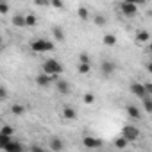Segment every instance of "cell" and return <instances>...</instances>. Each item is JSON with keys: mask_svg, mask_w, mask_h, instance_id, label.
Wrapping results in <instances>:
<instances>
[{"mask_svg": "<svg viewBox=\"0 0 152 152\" xmlns=\"http://www.w3.org/2000/svg\"><path fill=\"white\" fill-rule=\"evenodd\" d=\"M11 23L15 25V27H25V15H15L13 16V20H11Z\"/></svg>", "mask_w": 152, "mask_h": 152, "instance_id": "9a60e30c", "label": "cell"}, {"mask_svg": "<svg viewBox=\"0 0 152 152\" xmlns=\"http://www.w3.org/2000/svg\"><path fill=\"white\" fill-rule=\"evenodd\" d=\"M48 147H50L54 152H59V150H63V148H64V143H63V140H61V138L54 136V138H50V143H48Z\"/></svg>", "mask_w": 152, "mask_h": 152, "instance_id": "8fae6325", "label": "cell"}, {"mask_svg": "<svg viewBox=\"0 0 152 152\" xmlns=\"http://www.w3.org/2000/svg\"><path fill=\"white\" fill-rule=\"evenodd\" d=\"M120 11H122V15H124V16L132 18V16H136V15H138V6H136V4H132V2H122Z\"/></svg>", "mask_w": 152, "mask_h": 152, "instance_id": "5b68a950", "label": "cell"}, {"mask_svg": "<svg viewBox=\"0 0 152 152\" xmlns=\"http://www.w3.org/2000/svg\"><path fill=\"white\" fill-rule=\"evenodd\" d=\"M34 4L36 6H47V4H50V0H34Z\"/></svg>", "mask_w": 152, "mask_h": 152, "instance_id": "d6a6232c", "label": "cell"}, {"mask_svg": "<svg viewBox=\"0 0 152 152\" xmlns=\"http://www.w3.org/2000/svg\"><path fill=\"white\" fill-rule=\"evenodd\" d=\"M7 95H9L7 88H6V86H0V102H2V100H6V99H7Z\"/></svg>", "mask_w": 152, "mask_h": 152, "instance_id": "f1b7e54d", "label": "cell"}, {"mask_svg": "<svg viewBox=\"0 0 152 152\" xmlns=\"http://www.w3.org/2000/svg\"><path fill=\"white\" fill-rule=\"evenodd\" d=\"M36 25H38L36 15H25V27H36Z\"/></svg>", "mask_w": 152, "mask_h": 152, "instance_id": "d6986e66", "label": "cell"}, {"mask_svg": "<svg viewBox=\"0 0 152 152\" xmlns=\"http://www.w3.org/2000/svg\"><path fill=\"white\" fill-rule=\"evenodd\" d=\"M122 136L131 143V141H136V140L141 136V132H140V129L134 127V125H125V127L122 129Z\"/></svg>", "mask_w": 152, "mask_h": 152, "instance_id": "3957f363", "label": "cell"}, {"mask_svg": "<svg viewBox=\"0 0 152 152\" xmlns=\"http://www.w3.org/2000/svg\"><path fill=\"white\" fill-rule=\"evenodd\" d=\"M0 2H6V0H0Z\"/></svg>", "mask_w": 152, "mask_h": 152, "instance_id": "d590c367", "label": "cell"}, {"mask_svg": "<svg viewBox=\"0 0 152 152\" xmlns=\"http://www.w3.org/2000/svg\"><path fill=\"white\" fill-rule=\"evenodd\" d=\"M115 147H116V148H127V147H129V141H127L124 136H122V138H116V140H115Z\"/></svg>", "mask_w": 152, "mask_h": 152, "instance_id": "603a6c76", "label": "cell"}, {"mask_svg": "<svg viewBox=\"0 0 152 152\" xmlns=\"http://www.w3.org/2000/svg\"><path fill=\"white\" fill-rule=\"evenodd\" d=\"M43 72L48 73V75H61V73H63V64H61L57 59L50 57V59H47V61L43 63Z\"/></svg>", "mask_w": 152, "mask_h": 152, "instance_id": "7a4b0ae2", "label": "cell"}, {"mask_svg": "<svg viewBox=\"0 0 152 152\" xmlns=\"http://www.w3.org/2000/svg\"><path fill=\"white\" fill-rule=\"evenodd\" d=\"M100 70H102V73L106 75V77H109V75H113V73H115L116 66H115V63H113V61H102Z\"/></svg>", "mask_w": 152, "mask_h": 152, "instance_id": "9c48e42d", "label": "cell"}, {"mask_svg": "<svg viewBox=\"0 0 152 152\" xmlns=\"http://www.w3.org/2000/svg\"><path fill=\"white\" fill-rule=\"evenodd\" d=\"M54 83H56V88H57V91H59L61 95H68V93H70L72 86H70L68 81H64V79H56Z\"/></svg>", "mask_w": 152, "mask_h": 152, "instance_id": "ba28073f", "label": "cell"}, {"mask_svg": "<svg viewBox=\"0 0 152 152\" xmlns=\"http://www.w3.org/2000/svg\"><path fill=\"white\" fill-rule=\"evenodd\" d=\"M84 104H88V106H90V104H95V95H93L91 91H88V93L84 95Z\"/></svg>", "mask_w": 152, "mask_h": 152, "instance_id": "484cf974", "label": "cell"}, {"mask_svg": "<svg viewBox=\"0 0 152 152\" xmlns=\"http://www.w3.org/2000/svg\"><path fill=\"white\" fill-rule=\"evenodd\" d=\"M79 63H90V57H88L86 52H81L79 54Z\"/></svg>", "mask_w": 152, "mask_h": 152, "instance_id": "4dcf8cb0", "label": "cell"}, {"mask_svg": "<svg viewBox=\"0 0 152 152\" xmlns=\"http://www.w3.org/2000/svg\"><path fill=\"white\" fill-rule=\"evenodd\" d=\"M93 22H95V25H99V27H104V25L107 23V20H106L104 15H95V16H93Z\"/></svg>", "mask_w": 152, "mask_h": 152, "instance_id": "ffe728a7", "label": "cell"}, {"mask_svg": "<svg viewBox=\"0 0 152 152\" xmlns=\"http://www.w3.org/2000/svg\"><path fill=\"white\" fill-rule=\"evenodd\" d=\"M115 43H116V36L115 34H106L104 36V45L106 47H113Z\"/></svg>", "mask_w": 152, "mask_h": 152, "instance_id": "44dd1931", "label": "cell"}, {"mask_svg": "<svg viewBox=\"0 0 152 152\" xmlns=\"http://www.w3.org/2000/svg\"><path fill=\"white\" fill-rule=\"evenodd\" d=\"M52 38H54L56 41H64L66 34H64V31H63L61 27H54V29H52Z\"/></svg>", "mask_w": 152, "mask_h": 152, "instance_id": "5bb4252c", "label": "cell"}, {"mask_svg": "<svg viewBox=\"0 0 152 152\" xmlns=\"http://www.w3.org/2000/svg\"><path fill=\"white\" fill-rule=\"evenodd\" d=\"M145 2H150V0H145Z\"/></svg>", "mask_w": 152, "mask_h": 152, "instance_id": "8d00e7d4", "label": "cell"}, {"mask_svg": "<svg viewBox=\"0 0 152 152\" xmlns=\"http://www.w3.org/2000/svg\"><path fill=\"white\" fill-rule=\"evenodd\" d=\"M13 136H4L2 132H0V148H4L7 143H9V140H11Z\"/></svg>", "mask_w": 152, "mask_h": 152, "instance_id": "4316f807", "label": "cell"}, {"mask_svg": "<svg viewBox=\"0 0 152 152\" xmlns=\"http://www.w3.org/2000/svg\"><path fill=\"white\" fill-rule=\"evenodd\" d=\"M141 100H143V111H145V113H152V97L147 95V97H143Z\"/></svg>", "mask_w": 152, "mask_h": 152, "instance_id": "ac0fdd59", "label": "cell"}, {"mask_svg": "<svg viewBox=\"0 0 152 152\" xmlns=\"http://www.w3.org/2000/svg\"><path fill=\"white\" fill-rule=\"evenodd\" d=\"M125 111H127L129 118H132V120H140V118H141V111L138 109V106H132V104H129V106L125 107Z\"/></svg>", "mask_w": 152, "mask_h": 152, "instance_id": "30bf717a", "label": "cell"}, {"mask_svg": "<svg viewBox=\"0 0 152 152\" xmlns=\"http://www.w3.org/2000/svg\"><path fill=\"white\" fill-rule=\"evenodd\" d=\"M4 150H7V152H22L23 150V145L22 143H18V141H15L13 138L9 140V143L4 147Z\"/></svg>", "mask_w": 152, "mask_h": 152, "instance_id": "7c38bea8", "label": "cell"}, {"mask_svg": "<svg viewBox=\"0 0 152 152\" xmlns=\"http://www.w3.org/2000/svg\"><path fill=\"white\" fill-rule=\"evenodd\" d=\"M56 79H59V75H48V73H39V75H36V84L38 86H41V88H47V86H50Z\"/></svg>", "mask_w": 152, "mask_h": 152, "instance_id": "277c9868", "label": "cell"}, {"mask_svg": "<svg viewBox=\"0 0 152 152\" xmlns=\"http://www.w3.org/2000/svg\"><path fill=\"white\" fill-rule=\"evenodd\" d=\"M63 118H66V120H75V118H77V111H75V107L64 106V107H63Z\"/></svg>", "mask_w": 152, "mask_h": 152, "instance_id": "4fadbf2b", "label": "cell"}, {"mask_svg": "<svg viewBox=\"0 0 152 152\" xmlns=\"http://www.w3.org/2000/svg\"><path fill=\"white\" fill-rule=\"evenodd\" d=\"M50 6L54 9H63V0H50Z\"/></svg>", "mask_w": 152, "mask_h": 152, "instance_id": "f546056e", "label": "cell"}, {"mask_svg": "<svg viewBox=\"0 0 152 152\" xmlns=\"http://www.w3.org/2000/svg\"><path fill=\"white\" fill-rule=\"evenodd\" d=\"M131 93L134 97H138V99H143V97L148 95L147 90H145V84H141V83H132L131 84Z\"/></svg>", "mask_w": 152, "mask_h": 152, "instance_id": "8992f818", "label": "cell"}, {"mask_svg": "<svg viewBox=\"0 0 152 152\" xmlns=\"http://www.w3.org/2000/svg\"><path fill=\"white\" fill-rule=\"evenodd\" d=\"M0 132H2L4 136H13L15 134V129L11 125H2V127H0Z\"/></svg>", "mask_w": 152, "mask_h": 152, "instance_id": "d4e9b609", "label": "cell"}, {"mask_svg": "<svg viewBox=\"0 0 152 152\" xmlns=\"http://www.w3.org/2000/svg\"><path fill=\"white\" fill-rule=\"evenodd\" d=\"M0 48H2V34H0Z\"/></svg>", "mask_w": 152, "mask_h": 152, "instance_id": "e575fe53", "label": "cell"}, {"mask_svg": "<svg viewBox=\"0 0 152 152\" xmlns=\"http://www.w3.org/2000/svg\"><path fill=\"white\" fill-rule=\"evenodd\" d=\"M9 13V2H0V15H7Z\"/></svg>", "mask_w": 152, "mask_h": 152, "instance_id": "83f0119b", "label": "cell"}, {"mask_svg": "<svg viewBox=\"0 0 152 152\" xmlns=\"http://www.w3.org/2000/svg\"><path fill=\"white\" fill-rule=\"evenodd\" d=\"M124 2H132V4H136V6L140 7V6H143V4H145V0H124Z\"/></svg>", "mask_w": 152, "mask_h": 152, "instance_id": "1f68e13d", "label": "cell"}, {"mask_svg": "<svg viewBox=\"0 0 152 152\" xmlns=\"http://www.w3.org/2000/svg\"><path fill=\"white\" fill-rule=\"evenodd\" d=\"M91 70V66H90V63H79L77 64V72L81 73V75H84V73H88Z\"/></svg>", "mask_w": 152, "mask_h": 152, "instance_id": "7402d4cb", "label": "cell"}, {"mask_svg": "<svg viewBox=\"0 0 152 152\" xmlns=\"http://www.w3.org/2000/svg\"><path fill=\"white\" fill-rule=\"evenodd\" d=\"M54 41H48L45 38H36L31 41V50L32 52H38V54H43V52H50L54 50Z\"/></svg>", "mask_w": 152, "mask_h": 152, "instance_id": "6da1fadb", "label": "cell"}, {"mask_svg": "<svg viewBox=\"0 0 152 152\" xmlns=\"http://www.w3.org/2000/svg\"><path fill=\"white\" fill-rule=\"evenodd\" d=\"M83 145H84L86 148H100L104 143H102V140H99V138L86 136V138H83Z\"/></svg>", "mask_w": 152, "mask_h": 152, "instance_id": "52a82bcc", "label": "cell"}, {"mask_svg": "<svg viewBox=\"0 0 152 152\" xmlns=\"http://www.w3.org/2000/svg\"><path fill=\"white\" fill-rule=\"evenodd\" d=\"M148 39H150L148 31H138L136 32V43H147Z\"/></svg>", "mask_w": 152, "mask_h": 152, "instance_id": "2e32d148", "label": "cell"}, {"mask_svg": "<svg viewBox=\"0 0 152 152\" xmlns=\"http://www.w3.org/2000/svg\"><path fill=\"white\" fill-rule=\"evenodd\" d=\"M11 113L15 116H23L25 115V106L23 104H13L11 106Z\"/></svg>", "mask_w": 152, "mask_h": 152, "instance_id": "e0dca14e", "label": "cell"}, {"mask_svg": "<svg viewBox=\"0 0 152 152\" xmlns=\"http://www.w3.org/2000/svg\"><path fill=\"white\" fill-rule=\"evenodd\" d=\"M31 150H38V152H41L43 147H39V145H31Z\"/></svg>", "mask_w": 152, "mask_h": 152, "instance_id": "836d02e7", "label": "cell"}, {"mask_svg": "<svg viewBox=\"0 0 152 152\" xmlns=\"http://www.w3.org/2000/svg\"><path fill=\"white\" fill-rule=\"evenodd\" d=\"M77 16H79L81 20H88V18H90L88 7H79V9H77Z\"/></svg>", "mask_w": 152, "mask_h": 152, "instance_id": "cb8c5ba5", "label": "cell"}]
</instances>
